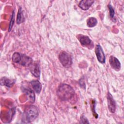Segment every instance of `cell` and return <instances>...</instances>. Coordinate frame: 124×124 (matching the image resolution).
Segmentation results:
<instances>
[{
  "mask_svg": "<svg viewBox=\"0 0 124 124\" xmlns=\"http://www.w3.org/2000/svg\"><path fill=\"white\" fill-rule=\"evenodd\" d=\"M22 91L24 92L28 97V100L30 103H33L35 101V94L34 92L29 87H22Z\"/></svg>",
  "mask_w": 124,
  "mask_h": 124,
  "instance_id": "obj_8",
  "label": "cell"
},
{
  "mask_svg": "<svg viewBox=\"0 0 124 124\" xmlns=\"http://www.w3.org/2000/svg\"><path fill=\"white\" fill-rule=\"evenodd\" d=\"M39 115V110L37 107L34 105L28 106L25 109L23 118L25 123L33 122Z\"/></svg>",
  "mask_w": 124,
  "mask_h": 124,
  "instance_id": "obj_2",
  "label": "cell"
},
{
  "mask_svg": "<svg viewBox=\"0 0 124 124\" xmlns=\"http://www.w3.org/2000/svg\"><path fill=\"white\" fill-rule=\"evenodd\" d=\"M30 72L31 74L35 78H38L40 76V67L38 63H32L30 65Z\"/></svg>",
  "mask_w": 124,
  "mask_h": 124,
  "instance_id": "obj_9",
  "label": "cell"
},
{
  "mask_svg": "<svg viewBox=\"0 0 124 124\" xmlns=\"http://www.w3.org/2000/svg\"><path fill=\"white\" fill-rule=\"evenodd\" d=\"M95 53L97 60L100 63H104L106 62L105 53L101 46L99 45H96L95 48Z\"/></svg>",
  "mask_w": 124,
  "mask_h": 124,
  "instance_id": "obj_5",
  "label": "cell"
},
{
  "mask_svg": "<svg viewBox=\"0 0 124 124\" xmlns=\"http://www.w3.org/2000/svg\"><path fill=\"white\" fill-rule=\"evenodd\" d=\"M24 16L21 7H19L17 14L16 22L17 24H20L24 21Z\"/></svg>",
  "mask_w": 124,
  "mask_h": 124,
  "instance_id": "obj_14",
  "label": "cell"
},
{
  "mask_svg": "<svg viewBox=\"0 0 124 124\" xmlns=\"http://www.w3.org/2000/svg\"><path fill=\"white\" fill-rule=\"evenodd\" d=\"M31 85L34 92L37 94H39L42 90V85L41 83L37 80H33L31 82Z\"/></svg>",
  "mask_w": 124,
  "mask_h": 124,
  "instance_id": "obj_12",
  "label": "cell"
},
{
  "mask_svg": "<svg viewBox=\"0 0 124 124\" xmlns=\"http://www.w3.org/2000/svg\"><path fill=\"white\" fill-rule=\"evenodd\" d=\"M59 59L62 66L65 68L70 67L72 64L71 56L65 51H62L59 54Z\"/></svg>",
  "mask_w": 124,
  "mask_h": 124,
  "instance_id": "obj_4",
  "label": "cell"
},
{
  "mask_svg": "<svg viewBox=\"0 0 124 124\" xmlns=\"http://www.w3.org/2000/svg\"><path fill=\"white\" fill-rule=\"evenodd\" d=\"M97 20L96 18L93 17H91L88 18L87 20V25L89 28H93L97 25Z\"/></svg>",
  "mask_w": 124,
  "mask_h": 124,
  "instance_id": "obj_15",
  "label": "cell"
},
{
  "mask_svg": "<svg viewBox=\"0 0 124 124\" xmlns=\"http://www.w3.org/2000/svg\"><path fill=\"white\" fill-rule=\"evenodd\" d=\"M78 38L81 45L84 46H90L92 43V40L91 39L86 35L79 34L78 36Z\"/></svg>",
  "mask_w": 124,
  "mask_h": 124,
  "instance_id": "obj_10",
  "label": "cell"
},
{
  "mask_svg": "<svg viewBox=\"0 0 124 124\" xmlns=\"http://www.w3.org/2000/svg\"><path fill=\"white\" fill-rule=\"evenodd\" d=\"M94 0H83L80 1L78 4V6L84 11L88 10L89 8L93 5Z\"/></svg>",
  "mask_w": 124,
  "mask_h": 124,
  "instance_id": "obj_11",
  "label": "cell"
},
{
  "mask_svg": "<svg viewBox=\"0 0 124 124\" xmlns=\"http://www.w3.org/2000/svg\"><path fill=\"white\" fill-rule=\"evenodd\" d=\"M107 100H108V107L111 113H114L116 110V103L113 98L112 95L109 92L107 94Z\"/></svg>",
  "mask_w": 124,
  "mask_h": 124,
  "instance_id": "obj_6",
  "label": "cell"
},
{
  "mask_svg": "<svg viewBox=\"0 0 124 124\" xmlns=\"http://www.w3.org/2000/svg\"><path fill=\"white\" fill-rule=\"evenodd\" d=\"M109 64L112 69L118 71L121 69V64L119 60L113 56H111L109 59Z\"/></svg>",
  "mask_w": 124,
  "mask_h": 124,
  "instance_id": "obj_7",
  "label": "cell"
},
{
  "mask_svg": "<svg viewBox=\"0 0 124 124\" xmlns=\"http://www.w3.org/2000/svg\"><path fill=\"white\" fill-rule=\"evenodd\" d=\"M0 85L2 86H5L8 87H12L15 82V81L14 80L10 79L6 77H2L0 79Z\"/></svg>",
  "mask_w": 124,
  "mask_h": 124,
  "instance_id": "obj_13",
  "label": "cell"
},
{
  "mask_svg": "<svg viewBox=\"0 0 124 124\" xmlns=\"http://www.w3.org/2000/svg\"><path fill=\"white\" fill-rule=\"evenodd\" d=\"M57 94L60 99L67 101L74 96L75 91L71 86L66 84H62L58 87L57 90Z\"/></svg>",
  "mask_w": 124,
  "mask_h": 124,
  "instance_id": "obj_1",
  "label": "cell"
},
{
  "mask_svg": "<svg viewBox=\"0 0 124 124\" xmlns=\"http://www.w3.org/2000/svg\"><path fill=\"white\" fill-rule=\"evenodd\" d=\"M14 23H15V12L14 11L12 13L11 20H10V21L9 25V28H8L9 31H11L12 30V27L14 25Z\"/></svg>",
  "mask_w": 124,
  "mask_h": 124,
  "instance_id": "obj_16",
  "label": "cell"
},
{
  "mask_svg": "<svg viewBox=\"0 0 124 124\" xmlns=\"http://www.w3.org/2000/svg\"><path fill=\"white\" fill-rule=\"evenodd\" d=\"M79 123H82V124H89V122L88 121L87 118L84 115L81 116Z\"/></svg>",
  "mask_w": 124,
  "mask_h": 124,
  "instance_id": "obj_18",
  "label": "cell"
},
{
  "mask_svg": "<svg viewBox=\"0 0 124 124\" xmlns=\"http://www.w3.org/2000/svg\"><path fill=\"white\" fill-rule=\"evenodd\" d=\"M108 7L109 12V16L110 17V18H113L114 16V14H115L114 10L113 7L112 6V5L110 4H109L108 5Z\"/></svg>",
  "mask_w": 124,
  "mask_h": 124,
  "instance_id": "obj_17",
  "label": "cell"
},
{
  "mask_svg": "<svg viewBox=\"0 0 124 124\" xmlns=\"http://www.w3.org/2000/svg\"><path fill=\"white\" fill-rule=\"evenodd\" d=\"M12 60L14 62L19 64L23 66H29L33 63L32 58L19 52H15L12 56Z\"/></svg>",
  "mask_w": 124,
  "mask_h": 124,
  "instance_id": "obj_3",
  "label": "cell"
}]
</instances>
